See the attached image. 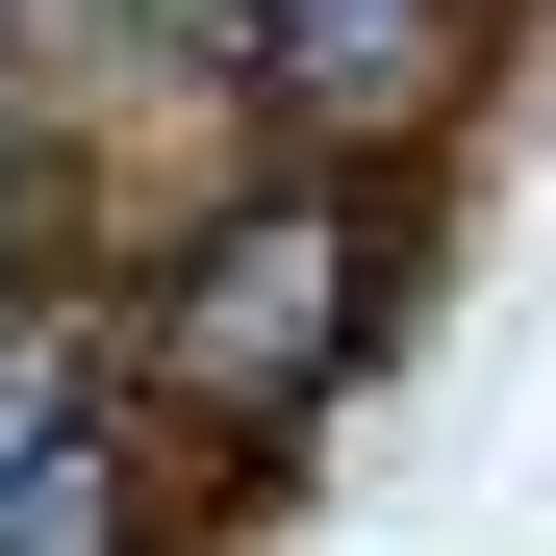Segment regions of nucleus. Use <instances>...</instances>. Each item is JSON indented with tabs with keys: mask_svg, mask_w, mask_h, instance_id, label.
Here are the masks:
<instances>
[{
	"mask_svg": "<svg viewBox=\"0 0 556 556\" xmlns=\"http://www.w3.org/2000/svg\"><path fill=\"white\" fill-rule=\"evenodd\" d=\"M354 329V228L329 203H253L203 253V304H177V405H304V354Z\"/></svg>",
	"mask_w": 556,
	"mask_h": 556,
	"instance_id": "obj_1",
	"label": "nucleus"
},
{
	"mask_svg": "<svg viewBox=\"0 0 556 556\" xmlns=\"http://www.w3.org/2000/svg\"><path fill=\"white\" fill-rule=\"evenodd\" d=\"M253 51H278V76H329V102H405V76H430V0H278Z\"/></svg>",
	"mask_w": 556,
	"mask_h": 556,
	"instance_id": "obj_2",
	"label": "nucleus"
},
{
	"mask_svg": "<svg viewBox=\"0 0 556 556\" xmlns=\"http://www.w3.org/2000/svg\"><path fill=\"white\" fill-rule=\"evenodd\" d=\"M26 430H76V405H51V329L0 304V455H26Z\"/></svg>",
	"mask_w": 556,
	"mask_h": 556,
	"instance_id": "obj_3",
	"label": "nucleus"
},
{
	"mask_svg": "<svg viewBox=\"0 0 556 556\" xmlns=\"http://www.w3.org/2000/svg\"><path fill=\"white\" fill-rule=\"evenodd\" d=\"M177 26H278V0H177Z\"/></svg>",
	"mask_w": 556,
	"mask_h": 556,
	"instance_id": "obj_4",
	"label": "nucleus"
},
{
	"mask_svg": "<svg viewBox=\"0 0 556 556\" xmlns=\"http://www.w3.org/2000/svg\"><path fill=\"white\" fill-rule=\"evenodd\" d=\"M0 253H26V152H0Z\"/></svg>",
	"mask_w": 556,
	"mask_h": 556,
	"instance_id": "obj_5",
	"label": "nucleus"
}]
</instances>
